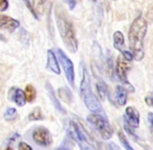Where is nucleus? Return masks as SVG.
I'll use <instances>...</instances> for the list:
<instances>
[{
  "label": "nucleus",
  "instance_id": "29",
  "mask_svg": "<svg viewBox=\"0 0 153 150\" xmlns=\"http://www.w3.org/2000/svg\"><path fill=\"white\" fill-rule=\"evenodd\" d=\"M146 103H147L148 105H150V106H153V93L150 96L146 97Z\"/></svg>",
  "mask_w": 153,
  "mask_h": 150
},
{
  "label": "nucleus",
  "instance_id": "22",
  "mask_svg": "<svg viewBox=\"0 0 153 150\" xmlns=\"http://www.w3.org/2000/svg\"><path fill=\"white\" fill-rule=\"evenodd\" d=\"M17 117V110L15 108H8L4 113V118L7 121H12V120L16 119Z\"/></svg>",
  "mask_w": 153,
  "mask_h": 150
},
{
  "label": "nucleus",
  "instance_id": "3",
  "mask_svg": "<svg viewBox=\"0 0 153 150\" xmlns=\"http://www.w3.org/2000/svg\"><path fill=\"white\" fill-rule=\"evenodd\" d=\"M81 71H82V79L80 83V94L83 98L85 106L93 113H101L102 112V106L97 97L92 93L91 85H90V77L88 70L85 69V65L81 64Z\"/></svg>",
  "mask_w": 153,
  "mask_h": 150
},
{
  "label": "nucleus",
  "instance_id": "16",
  "mask_svg": "<svg viewBox=\"0 0 153 150\" xmlns=\"http://www.w3.org/2000/svg\"><path fill=\"white\" fill-rule=\"evenodd\" d=\"M73 147H74V140L70 136H67L62 144L54 150H73Z\"/></svg>",
  "mask_w": 153,
  "mask_h": 150
},
{
  "label": "nucleus",
  "instance_id": "10",
  "mask_svg": "<svg viewBox=\"0 0 153 150\" xmlns=\"http://www.w3.org/2000/svg\"><path fill=\"white\" fill-rule=\"evenodd\" d=\"M20 22L5 15H0V30H6L8 33H14L19 28Z\"/></svg>",
  "mask_w": 153,
  "mask_h": 150
},
{
  "label": "nucleus",
  "instance_id": "32",
  "mask_svg": "<svg viewBox=\"0 0 153 150\" xmlns=\"http://www.w3.org/2000/svg\"><path fill=\"white\" fill-rule=\"evenodd\" d=\"M0 41H2V42H4V41H5V38H4L2 35H0Z\"/></svg>",
  "mask_w": 153,
  "mask_h": 150
},
{
  "label": "nucleus",
  "instance_id": "8",
  "mask_svg": "<svg viewBox=\"0 0 153 150\" xmlns=\"http://www.w3.org/2000/svg\"><path fill=\"white\" fill-rule=\"evenodd\" d=\"M126 116L124 117V124L130 128H137L140 125V113L137 108L128 106L125 110Z\"/></svg>",
  "mask_w": 153,
  "mask_h": 150
},
{
  "label": "nucleus",
  "instance_id": "6",
  "mask_svg": "<svg viewBox=\"0 0 153 150\" xmlns=\"http://www.w3.org/2000/svg\"><path fill=\"white\" fill-rule=\"evenodd\" d=\"M56 53H57V57H59V63H61L62 69H64L65 74H66V77H67V79H68L69 83L74 87L75 72H74V65H73L72 61L67 56L66 53L62 50H61V49H57Z\"/></svg>",
  "mask_w": 153,
  "mask_h": 150
},
{
  "label": "nucleus",
  "instance_id": "1",
  "mask_svg": "<svg viewBox=\"0 0 153 150\" xmlns=\"http://www.w3.org/2000/svg\"><path fill=\"white\" fill-rule=\"evenodd\" d=\"M148 23L144 17L139 16L132 22L129 29L128 39L130 50L137 61H141L144 57V39L147 33Z\"/></svg>",
  "mask_w": 153,
  "mask_h": 150
},
{
  "label": "nucleus",
  "instance_id": "12",
  "mask_svg": "<svg viewBox=\"0 0 153 150\" xmlns=\"http://www.w3.org/2000/svg\"><path fill=\"white\" fill-rule=\"evenodd\" d=\"M47 69H49L50 71H52L55 74H61V69H59V62H57L56 55L54 54L52 50L47 51Z\"/></svg>",
  "mask_w": 153,
  "mask_h": 150
},
{
  "label": "nucleus",
  "instance_id": "11",
  "mask_svg": "<svg viewBox=\"0 0 153 150\" xmlns=\"http://www.w3.org/2000/svg\"><path fill=\"white\" fill-rule=\"evenodd\" d=\"M8 99L15 102L18 106H24L27 102L25 92L19 88H12L8 92Z\"/></svg>",
  "mask_w": 153,
  "mask_h": 150
},
{
  "label": "nucleus",
  "instance_id": "23",
  "mask_svg": "<svg viewBox=\"0 0 153 150\" xmlns=\"http://www.w3.org/2000/svg\"><path fill=\"white\" fill-rule=\"evenodd\" d=\"M46 1L47 0H32V6H33L34 10H38V12L42 13Z\"/></svg>",
  "mask_w": 153,
  "mask_h": 150
},
{
  "label": "nucleus",
  "instance_id": "5",
  "mask_svg": "<svg viewBox=\"0 0 153 150\" xmlns=\"http://www.w3.org/2000/svg\"><path fill=\"white\" fill-rule=\"evenodd\" d=\"M68 136H70L75 142H77L80 150H95L94 147L88 142L83 129L75 122L71 121L68 127Z\"/></svg>",
  "mask_w": 153,
  "mask_h": 150
},
{
  "label": "nucleus",
  "instance_id": "28",
  "mask_svg": "<svg viewBox=\"0 0 153 150\" xmlns=\"http://www.w3.org/2000/svg\"><path fill=\"white\" fill-rule=\"evenodd\" d=\"M64 1H66L67 3H68L70 10H73V8L75 7V5H76V1H75V0H64Z\"/></svg>",
  "mask_w": 153,
  "mask_h": 150
},
{
  "label": "nucleus",
  "instance_id": "19",
  "mask_svg": "<svg viewBox=\"0 0 153 150\" xmlns=\"http://www.w3.org/2000/svg\"><path fill=\"white\" fill-rule=\"evenodd\" d=\"M59 97L66 102H70V100L72 99V94H71L70 90L67 89V88H59Z\"/></svg>",
  "mask_w": 153,
  "mask_h": 150
},
{
  "label": "nucleus",
  "instance_id": "13",
  "mask_svg": "<svg viewBox=\"0 0 153 150\" xmlns=\"http://www.w3.org/2000/svg\"><path fill=\"white\" fill-rule=\"evenodd\" d=\"M116 101H117L118 105L123 106L126 104L127 102V90L124 89L121 85H118L116 88Z\"/></svg>",
  "mask_w": 153,
  "mask_h": 150
},
{
  "label": "nucleus",
  "instance_id": "33",
  "mask_svg": "<svg viewBox=\"0 0 153 150\" xmlns=\"http://www.w3.org/2000/svg\"><path fill=\"white\" fill-rule=\"evenodd\" d=\"M5 150H13L12 148H10V147H7V148H6Z\"/></svg>",
  "mask_w": 153,
  "mask_h": 150
},
{
  "label": "nucleus",
  "instance_id": "7",
  "mask_svg": "<svg viewBox=\"0 0 153 150\" xmlns=\"http://www.w3.org/2000/svg\"><path fill=\"white\" fill-rule=\"evenodd\" d=\"M32 140L36 145L46 147L52 143V137H51L50 131L46 127L40 126L32 131Z\"/></svg>",
  "mask_w": 153,
  "mask_h": 150
},
{
  "label": "nucleus",
  "instance_id": "14",
  "mask_svg": "<svg viewBox=\"0 0 153 150\" xmlns=\"http://www.w3.org/2000/svg\"><path fill=\"white\" fill-rule=\"evenodd\" d=\"M124 45H125V40L123 33L121 31H116L114 33V47L122 53L123 51H125Z\"/></svg>",
  "mask_w": 153,
  "mask_h": 150
},
{
  "label": "nucleus",
  "instance_id": "4",
  "mask_svg": "<svg viewBox=\"0 0 153 150\" xmlns=\"http://www.w3.org/2000/svg\"><path fill=\"white\" fill-rule=\"evenodd\" d=\"M87 120L93 127L100 134L102 139L108 140V139L111 138V136L114 134V128L111 127V123L104 116L100 115L98 113H93L88 116Z\"/></svg>",
  "mask_w": 153,
  "mask_h": 150
},
{
  "label": "nucleus",
  "instance_id": "31",
  "mask_svg": "<svg viewBox=\"0 0 153 150\" xmlns=\"http://www.w3.org/2000/svg\"><path fill=\"white\" fill-rule=\"evenodd\" d=\"M108 147H109V150H120V148L115 144V143H111V144H108Z\"/></svg>",
  "mask_w": 153,
  "mask_h": 150
},
{
  "label": "nucleus",
  "instance_id": "21",
  "mask_svg": "<svg viewBox=\"0 0 153 150\" xmlns=\"http://www.w3.org/2000/svg\"><path fill=\"white\" fill-rule=\"evenodd\" d=\"M118 138H119V141L121 142V144L123 145V147H124L126 150H134L131 147V145L129 144V142L127 141V138L125 137V134H123L122 131H119L118 132Z\"/></svg>",
  "mask_w": 153,
  "mask_h": 150
},
{
  "label": "nucleus",
  "instance_id": "9",
  "mask_svg": "<svg viewBox=\"0 0 153 150\" xmlns=\"http://www.w3.org/2000/svg\"><path fill=\"white\" fill-rule=\"evenodd\" d=\"M117 75L119 77V79L121 80V82L123 83L124 85H126L131 92H133V87L130 85L129 80L127 79V70H128V66L127 64L123 61L122 59H119L117 62Z\"/></svg>",
  "mask_w": 153,
  "mask_h": 150
},
{
  "label": "nucleus",
  "instance_id": "24",
  "mask_svg": "<svg viewBox=\"0 0 153 150\" xmlns=\"http://www.w3.org/2000/svg\"><path fill=\"white\" fill-rule=\"evenodd\" d=\"M24 1V3L26 4V6H27V8L29 10V12L32 14V16L34 17L36 19H39V17H38V15H36V10H34V8H33V6H32V4H31V2L29 1V0H23Z\"/></svg>",
  "mask_w": 153,
  "mask_h": 150
},
{
  "label": "nucleus",
  "instance_id": "18",
  "mask_svg": "<svg viewBox=\"0 0 153 150\" xmlns=\"http://www.w3.org/2000/svg\"><path fill=\"white\" fill-rule=\"evenodd\" d=\"M25 97H26V100L28 102H33L34 99L36 97V91L34 89L33 85H27L26 88H25Z\"/></svg>",
  "mask_w": 153,
  "mask_h": 150
},
{
  "label": "nucleus",
  "instance_id": "20",
  "mask_svg": "<svg viewBox=\"0 0 153 150\" xmlns=\"http://www.w3.org/2000/svg\"><path fill=\"white\" fill-rule=\"evenodd\" d=\"M28 119L30 121H38V120H43L44 119V116L42 114V111H41L40 108H36L32 112L29 114Z\"/></svg>",
  "mask_w": 153,
  "mask_h": 150
},
{
  "label": "nucleus",
  "instance_id": "2",
  "mask_svg": "<svg viewBox=\"0 0 153 150\" xmlns=\"http://www.w3.org/2000/svg\"><path fill=\"white\" fill-rule=\"evenodd\" d=\"M55 21L64 44L70 52L75 53L78 49V42L75 36L74 28L72 23L68 20L66 15L62 13V10H59V7L55 10Z\"/></svg>",
  "mask_w": 153,
  "mask_h": 150
},
{
  "label": "nucleus",
  "instance_id": "27",
  "mask_svg": "<svg viewBox=\"0 0 153 150\" xmlns=\"http://www.w3.org/2000/svg\"><path fill=\"white\" fill-rule=\"evenodd\" d=\"M8 8L7 0H0V12H4Z\"/></svg>",
  "mask_w": 153,
  "mask_h": 150
},
{
  "label": "nucleus",
  "instance_id": "30",
  "mask_svg": "<svg viewBox=\"0 0 153 150\" xmlns=\"http://www.w3.org/2000/svg\"><path fill=\"white\" fill-rule=\"evenodd\" d=\"M148 121L150 123V126H151L152 130H153V113H149L148 114Z\"/></svg>",
  "mask_w": 153,
  "mask_h": 150
},
{
  "label": "nucleus",
  "instance_id": "17",
  "mask_svg": "<svg viewBox=\"0 0 153 150\" xmlns=\"http://www.w3.org/2000/svg\"><path fill=\"white\" fill-rule=\"evenodd\" d=\"M96 89H97V92H98L99 96L102 100L105 99V97L107 96L108 94V89H107V85L104 81H98L96 83Z\"/></svg>",
  "mask_w": 153,
  "mask_h": 150
},
{
  "label": "nucleus",
  "instance_id": "15",
  "mask_svg": "<svg viewBox=\"0 0 153 150\" xmlns=\"http://www.w3.org/2000/svg\"><path fill=\"white\" fill-rule=\"evenodd\" d=\"M46 88H47V90H48L49 97H50L51 101H52L53 105L55 106V108H56V110L59 111V112H61V113H62V114H65V113H66V111H65L64 108H62V106L61 105V103H59V99H57L56 96H55L54 91H53L52 87H51V85H49V82H47Z\"/></svg>",
  "mask_w": 153,
  "mask_h": 150
},
{
  "label": "nucleus",
  "instance_id": "25",
  "mask_svg": "<svg viewBox=\"0 0 153 150\" xmlns=\"http://www.w3.org/2000/svg\"><path fill=\"white\" fill-rule=\"evenodd\" d=\"M122 55H123V59H124L125 61H128V62L132 61V59H134V57H133L132 52H131V51H128V50L123 51Z\"/></svg>",
  "mask_w": 153,
  "mask_h": 150
},
{
  "label": "nucleus",
  "instance_id": "26",
  "mask_svg": "<svg viewBox=\"0 0 153 150\" xmlns=\"http://www.w3.org/2000/svg\"><path fill=\"white\" fill-rule=\"evenodd\" d=\"M18 148H19V150H33L31 148V146H29V145L27 144V143H25V142H20V143H19Z\"/></svg>",
  "mask_w": 153,
  "mask_h": 150
}]
</instances>
